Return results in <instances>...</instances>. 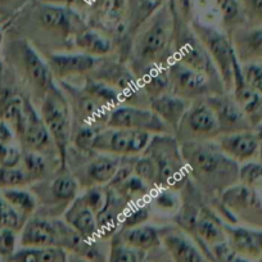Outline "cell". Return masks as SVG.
<instances>
[{"label": "cell", "mask_w": 262, "mask_h": 262, "mask_svg": "<svg viewBox=\"0 0 262 262\" xmlns=\"http://www.w3.org/2000/svg\"><path fill=\"white\" fill-rule=\"evenodd\" d=\"M180 148L190 180L203 195L217 198L239 183V163L224 155L215 140H188Z\"/></svg>", "instance_id": "cell-1"}, {"label": "cell", "mask_w": 262, "mask_h": 262, "mask_svg": "<svg viewBox=\"0 0 262 262\" xmlns=\"http://www.w3.org/2000/svg\"><path fill=\"white\" fill-rule=\"evenodd\" d=\"M173 17L170 3L160 6L148 17L133 39L128 67L138 77L157 67H167L173 59Z\"/></svg>", "instance_id": "cell-2"}, {"label": "cell", "mask_w": 262, "mask_h": 262, "mask_svg": "<svg viewBox=\"0 0 262 262\" xmlns=\"http://www.w3.org/2000/svg\"><path fill=\"white\" fill-rule=\"evenodd\" d=\"M171 12L173 17V58L180 60L190 69L206 75L215 85L219 93H225L220 74L216 69L215 63L211 59L207 49L195 34L190 22L186 21L176 8L173 0H170Z\"/></svg>", "instance_id": "cell-3"}, {"label": "cell", "mask_w": 262, "mask_h": 262, "mask_svg": "<svg viewBox=\"0 0 262 262\" xmlns=\"http://www.w3.org/2000/svg\"><path fill=\"white\" fill-rule=\"evenodd\" d=\"M142 155L155 166L157 188L180 191L190 179L180 143L173 134H153Z\"/></svg>", "instance_id": "cell-4"}, {"label": "cell", "mask_w": 262, "mask_h": 262, "mask_svg": "<svg viewBox=\"0 0 262 262\" xmlns=\"http://www.w3.org/2000/svg\"><path fill=\"white\" fill-rule=\"evenodd\" d=\"M40 116L49 130L59 157V168L67 170L66 160L71 147L72 116L69 100L57 82L49 88L40 102Z\"/></svg>", "instance_id": "cell-5"}, {"label": "cell", "mask_w": 262, "mask_h": 262, "mask_svg": "<svg viewBox=\"0 0 262 262\" xmlns=\"http://www.w3.org/2000/svg\"><path fill=\"white\" fill-rule=\"evenodd\" d=\"M80 185L69 170H60L54 176L31 184V191L36 198L39 216L57 219L63 215L79 195Z\"/></svg>", "instance_id": "cell-6"}, {"label": "cell", "mask_w": 262, "mask_h": 262, "mask_svg": "<svg viewBox=\"0 0 262 262\" xmlns=\"http://www.w3.org/2000/svg\"><path fill=\"white\" fill-rule=\"evenodd\" d=\"M84 239L60 219L31 216L21 229L22 247H59L76 253Z\"/></svg>", "instance_id": "cell-7"}, {"label": "cell", "mask_w": 262, "mask_h": 262, "mask_svg": "<svg viewBox=\"0 0 262 262\" xmlns=\"http://www.w3.org/2000/svg\"><path fill=\"white\" fill-rule=\"evenodd\" d=\"M34 25L39 35L64 48H74V37L88 26L76 9L42 2L34 11Z\"/></svg>", "instance_id": "cell-8"}, {"label": "cell", "mask_w": 262, "mask_h": 262, "mask_svg": "<svg viewBox=\"0 0 262 262\" xmlns=\"http://www.w3.org/2000/svg\"><path fill=\"white\" fill-rule=\"evenodd\" d=\"M88 75L118 90L123 98V104L149 107V99L140 88L137 76L121 59H112L108 55L99 58L97 66Z\"/></svg>", "instance_id": "cell-9"}, {"label": "cell", "mask_w": 262, "mask_h": 262, "mask_svg": "<svg viewBox=\"0 0 262 262\" xmlns=\"http://www.w3.org/2000/svg\"><path fill=\"white\" fill-rule=\"evenodd\" d=\"M12 50L19 74L31 90V95L35 100L41 102L45 93L55 82L47 60L26 39L14 41L12 44Z\"/></svg>", "instance_id": "cell-10"}, {"label": "cell", "mask_w": 262, "mask_h": 262, "mask_svg": "<svg viewBox=\"0 0 262 262\" xmlns=\"http://www.w3.org/2000/svg\"><path fill=\"white\" fill-rule=\"evenodd\" d=\"M190 26L193 27L195 34L207 49L212 62L215 63L225 93H230L233 88V62L235 58V52L230 37L221 30L216 29L212 25L200 21L195 17L190 19Z\"/></svg>", "instance_id": "cell-11"}, {"label": "cell", "mask_w": 262, "mask_h": 262, "mask_svg": "<svg viewBox=\"0 0 262 262\" xmlns=\"http://www.w3.org/2000/svg\"><path fill=\"white\" fill-rule=\"evenodd\" d=\"M152 134L131 128H100L93 143V150L117 157H138L149 143Z\"/></svg>", "instance_id": "cell-12"}, {"label": "cell", "mask_w": 262, "mask_h": 262, "mask_svg": "<svg viewBox=\"0 0 262 262\" xmlns=\"http://www.w3.org/2000/svg\"><path fill=\"white\" fill-rule=\"evenodd\" d=\"M69 100L72 116V126H94L105 127L110 118L111 110L88 94L80 85H75L70 80L57 82Z\"/></svg>", "instance_id": "cell-13"}, {"label": "cell", "mask_w": 262, "mask_h": 262, "mask_svg": "<svg viewBox=\"0 0 262 262\" xmlns=\"http://www.w3.org/2000/svg\"><path fill=\"white\" fill-rule=\"evenodd\" d=\"M77 150V149H76ZM80 166L69 165L67 170L74 175L79 183L80 188L85 186H104L112 180L113 175L117 171L122 157L117 156L104 155V153L95 152H80Z\"/></svg>", "instance_id": "cell-14"}, {"label": "cell", "mask_w": 262, "mask_h": 262, "mask_svg": "<svg viewBox=\"0 0 262 262\" xmlns=\"http://www.w3.org/2000/svg\"><path fill=\"white\" fill-rule=\"evenodd\" d=\"M219 135L217 120L206 100L202 98L190 102L175 133L176 139L180 143L188 140H213Z\"/></svg>", "instance_id": "cell-15"}, {"label": "cell", "mask_w": 262, "mask_h": 262, "mask_svg": "<svg viewBox=\"0 0 262 262\" xmlns=\"http://www.w3.org/2000/svg\"><path fill=\"white\" fill-rule=\"evenodd\" d=\"M167 72L170 93L176 97L193 102L211 94H220L206 75L190 69L175 58L167 64Z\"/></svg>", "instance_id": "cell-16"}, {"label": "cell", "mask_w": 262, "mask_h": 262, "mask_svg": "<svg viewBox=\"0 0 262 262\" xmlns=\"http://www.w3.org/2000/svg\"><path fill=\"white\" fill-rule=\"evenodd\" d=\"M108 127L131 128L149 134H172L165 122L149 107L121 104L111 110Z\"/></svg>", "instance_id": "cell-17"}, {"label": "cell", "mask_w": 262, "mask_h": 262, "mask_svg": "<svg viewBox=\"0 0 262 262\" xmlns=\"http://www.w3.org/2000/svg\"><path fill=\"white\" fill-rule=\"evenodd\" d=\"M44 58L47 60L48 66H49V70L55 82L88 75L97 66L98 60H99L98 57H92V55L84 54V53L80 52L45 53Z\"/></svg>", "instance_id": "cell-18"}, {"label": "cell", "mask_w": 262, "mask_h": 262, "mask_svg": "<svg viewBox=\"0 0 262 262\" xmlns=\"http://www.w3.org/2000/svg\"><path fill=\"white\" fill-rule=\"evenodd\" d=\"M208 107L213 111L215 117L217 120L219 130L221 134H230L236 131L251 130L252 126L248 118L241 110L238 103L234 100L228 93L220 94H211L203 98Z\"/></svg>", "instance_id": "cell-19"}, {"label": "cell", "mask_w": 262, "mask_h": 262, "mask_svg": "<svg viewBox=\"0 0 262 262\" xmlns=\"http://www.w3.org/2000/svg\"><path fill=\"white\" fill-rule=\"evenodd\" d=\"M19 142L24 147V150H31V152H37L40 155L57 156L58 157L57 149H55V145L49 134V130L47 128L41 116L37 112L31 100H30L29 108H27L26 126H25V131Z\"/></svg>", "instance_id": "cell-20"}, {"label": "cell", "mask_w": 262, "mask_h": 262, "mask_svg": "<svg viewBox=\"0 0 262 262\" xmlns=\"http://www.w3.org/2000/svg\"><path fill=\"white\" fill-rule=\"evenodd\" d=\"M104 203L97 212V225L99 238L110 241L121 229V221L128 207V203L111 186L104 185Z\"/></svg>", "instance_id": "cell-21"}, {"label": "cell", "mask_w": 262, "mask_h": 262, "mask_svg": "<svg viewBox=\"0 0 262 262\" xmlns=\"http://www.w3.org/2000/svg\"><path fill=\"white\" fill-rule=\"evenodd\" d=\"M231 93L241 110L248 118L249 123H251L252 128L257 126L258 123L262 122V94L254 92L253 89L247 85L244 81L243 75H242L241 62L238 58H234L233 62V88H231Z\"/></svg>", "instance_id": "cell-22"}, {"label": "cell", "mask_w": 262, "mask_h": 262, "mask_svg": "<svg viewBox=\"0 0 262 262\" xmlns=\"http://www.w3.org/2000/svg\"><path fill=\"white\" fill-rule=\"evenodd\" d=\"M190 236H193L194 242L206 258H208V254H210L208 247L219 242L226 241L224 223L219 219L215 211L211 210L206 205L202 206L200 213L196 216Z\"/></svg>", "instance_id": "cell-23"}, {"label": "cell", "mask_w": 262, "mask_h": 262, "mask_svg": "<svg viewBox=\"0 0 262 262\" xmlns=\"http://www.w3.org/2000/svg\"><path fill=\"white\" fill-rule=\"evenodd\" d=\"M213 140L224 155L238 163L248 162L258 156V139L252 128L230 134H221Z\"/></svg>", "instance_id": "cell-24"}, {"label": "cell", "mask_w": 262, "mask_h": 262, "mask_svg": "<svg viewBox=\"0 0 262 262\" xmlns=\"http://www.w3.org/2000/svg\"><path fill=\"white\" fill-rule=\"evenodd\" d=\"M30 100L13 90H6L0 95V120L11 126L18 139H21L26 126Z\"/></svg>", "instance_id": "cell-25"}, {"label": "cell", "mask_w": 262, "mask_h": 262, "mask_svg": "<svg viewBox=\"0 0 262 262\" xmlns=\"http://www.w3.org/2000/svg\"><path fill=\"white\" fill-rule=\"evenodd\" d=\"M63 220L85 241H94L99 238L95 212L89 206L85 205L79 195L64 211Z\"/></svg>", "instance_id": "cell-26"}, {"label": "cell", "mask_w": 262, "mask_h": 262, "mask_svg": "<svg viewBox=\"0 0 262 262\" xmlns=\"http://www.w3.org/2000/svg\"><path fill=\"white\" fill-rule=\"evenodd\" d=\"M226 242L242 257L257 258L262 254V230L233 226L224 223Z\"/></svg>", "instance_id": "cell-27"}, {"label": "cell", "mask_w": 262, "mask_h": 262, "mask_svg": "<svg viewBox=\"0 0 262 262\" xmlns=\"http://www.w3.org/2000/svg\"><path fill=\"white\" fill-rule=\"evenodd\" d=\"M162 244L173 262H206L205 256L198 246L180 231L165 228Z\"/></svg>", "instance_id": "cell-28"}, {"label": "cell", "mask_w": 262, "mask_h": 262, "mask_svg": "<svg viewBox=\"0 0 262 262\" xmlns=\"http://www.w3.org/2000/svg\"><path fill=\"white\" fill-rule=\"evenodd\" d=\"M190 102L179 98L171 93L149 99V108L167 125L171 133L175 135L184 113L188 110Z\"/></svg>", "instance_id": "cell-29"}, {"label": "cell", "mask_w": 262, "mask_h": 262, "mask_svg": "<svg viewBox=\"0 0 262 262\" xmlns=\"http://www.w3.org/2000/svg\"><path fill=\"white\" fill-rule=\"evenodd\" d=\"M165 228H157L155 225L134 226L130 229H122L117 231L118 238L131 248L139 249V251L148 252L160 248L162 244V234Z\"/></svg>", "instance_id": "cell-30"}, {"label": "cell", "mask_w": 262, "mask_h": 262, "mask_svg": "<svg viewBox=\"0 0 262 262\" xmlns=\"http://www.w3.org/2000/svg\"><path fill=\"white\" fill-rule=\"evenodd\" d=\"M239 62L262 60V27L251 30H235L230 37Z\"/></svg>", "instance_id": "cell-31"}, {"label": "cell", "mask_w": 262, "mask_h": 262, "mask_svg": "<svg viewBox=\"0 0 262 262\" xmlns=\"http://www.w3.org/2000/svg\"><path fill=\"white\" fill-rule=\"evenodd\" d=\"M74 48L80 53L92 57H107L113 50V41L107 34L86 26L82 29L72 42Z\"/></svg>", "instance_id": "cell-32"}, {"label": "cell", "mask_w": 262, "mask_h": 262, "mask_svg": "<svg viewBox=\"0 0 262 262\" xmlns=\"http://www.w3.org/2000/svg\"><path fill=\"white\" fill-rule=\"evenodd\" d=\"M67 253L59 247H22L9 262H67Z\"/></svg>", "instance_id": "cell-33"}, {"label": "cell", "mask_w": 262, "mask_h": 262, "mask_svg": "<svg viewBox=\"0 0 262 262\" xmlns=\"http://www.w3.org/2000/svg\"><path fill=\"white\" fill-rule=\"evenodd\" d=\"M82 77V84L80 86L92 95L93 98L102 103L110 110L118 107V105L123 104V98L118 90L108 85L107 82L100 81V80L94 79V77L89 76V75H84Z\"/></svg>", "instance_id": "cell-34"}, {"label": "cell", "mask_w": 262, "mask_h": 262, "mask_svg": "<svg viewBox=\"0 0 262 262\" xmlns=\"http://www.w3.org/2000/svg\"><path fill=\"white\" fill-rule=\"evenodd\" d=\"M138 81L148 99L170 93V77H168L167 67L148 70L138 77Z\"/></svg>", "instance_id": "cell-35"}, {"label": "cell", "mask_w": 262, "mask_h": 262, "mask_svg": "<svg viewBox=\"0 0 262 262\" xmlns=\"http://www.w3.org/2000/svg\"><path fill=\"white\" fill-rule=\"evenodd\" d=\"M0 193L8 201L9 205L19 213L25 223L36 212L37 202L31 190H26L22 188H11L2 189Z\"/></svg>", "instance_id": "cell-36"}, {"label": "cell", "mask_w": 262, "mask_h": 262, "mask_svg": "<svg viewBox=\"0 0 262 262\" xmlns=\"http://www.w3.org/2000/svg\"><path fill=\"white\" fill-rule=\"evenodd\" d=\"M113 189L122 196L128 205L149 201L150 195H152L153 191L156 190L153 186H150L149 184L145 183L143 179H140L139 176H137L135 173H133V175H131L130 178L126 179L122 184H120V185L116 186V188Z\"/></svg>", "instance_id": "cell-37"}, {"label": "cell", "mask_w": 262, "mask_h": 262, "mask_svg": "<svg viewBox=\"0 0 262 262\" xmlns=\"http://www.w3.org/2000/svg\"><path fill=\"white\" fill-rule=\"evenodd\" d=\"M21 162L24 163V170L26 171L29 178L31 179V183L44 180L52 175L50 172L49 163L44 155H40L37 152L31 150H22Z\"/></svg>", "instance_id": "cell-38"}, {"label": "cell", "mask_w": 262, "mask_h": 262, "mask_svg": "<svg viewBox=\"0 0 262 262\" xmlns=\"http://www.w3.org/2000/svg\"><path fill=\"white\" fill-rule=\"evenodd\" d=\"M215 4L223 19L225 34L231 37L238 25L243 21L241 4L238 0H215Z\"/></svg>", "instance_id": "cell-39"}, {"label": "cell", "mask_w": 262, "mask_h": 262, "mask_svg": "<svg viewBox=\"0 0 262 262\" xmlns=\"http://www.w3.org/2000/svg\"><path fill=\"white\" fill-rule=\"evenodd\" d=\"M111 247L107 262H143L145 252L131 248L122 243L117 234L110 239Z\"/></svg>", "instance_id": "cell-40"}, {"label": "cell", "mask_w": 262, "mask_h": 262, "mask_svg": "<svg viewBox=\"0 0 262 262\" xmlns=\"http://www.w3.org/2000/svg\"><path fill=\"white\" fill-rule=\"evenodd\" d=\"M150 216H152V206H150L149 201L128 205L122 221H121L120 230L143 225L149 220Z\"/></svg>", "instance_id": "cell-41"}, {"label": "cell", "mask_w": 262, "mask_h": 262, "mask_svg": "<svg viewBox=\"0 0 262 262\" xmlns=\"http://www.w3.org/2000/svg\"><path fill=\"white\" fill-rule=\"evenodd\" d=\"M103 127H94V126H72L71 135V145H74L75 149L80 152H90L93 150V143L98 131Z\"/></svg>", "instance_id": "cell-42"}, {"label": "cell", "mask_w": 262, "mask_h": 262, "mask_svg": "<svg viewBox=\"0 0 262 262\" xmlns=\"http://www.w3.org/2000/svg\"><path fill=\"white\" fill-rule=\"evenodd\" d=\"M31 179L19 167H0V189L24 188L31 185Z\"/></svg>", "instance_id": "cell-43"}, {"label": "cell", "mask_w": 262, "mask_h": 262, "mask_svg": "<svg viewBox=\"0 0 262 262\" xmlns=\"http://www.w3.org/2000/svg\"><path fill=\"white\" fill-rule=\"evenodd\" d=\"M24 225V219L19 216V213L9 205L8 201L0 193V228H8L12 230L21 231Z\"/></svg>", "instance_id": "cell-44"}, {"label": "cell", "mask_w": 262, "mask_h": 262, "mask_svg": "<svg viewBox=\"0 0 262 262\" xmlns=\"http://www.w3.org/2000/svg\"><path fill=\"white\" fill-rule=\"evenodd\" d=\"M208 259L211 262H246V259L239 256L226 241L212 244L208 247Z\"/></svg>", "instance_id": "cell-45"}, {"label": "cell", "mask_w": 262, "mask_h": 262, "mask_svg": "<svg viewBox=\"0 0 262 262\" xmlns=\"http://www.w3.org/2000/svg\"><path fill=\"white\" fill-rule=\"evenodd\" d=\"M176 193L178 191L171 190V189H156L150 195V206H155L161 211H173L179 207V200Z\"/></svg>", "instance_id": "cell-46"}, {"label": "cell", "mask_w": 262, "mask_h": 262, "mask_svg": "<svg viewBox=\"0 0 262 262\" xmlns=\"http://www.w3.org/2000/svg\"><path fill=\"white\" fill-rule=\"evenodd\" d=\"M134 173L139 176L140 179L153 186L155 189L157 188V175H156V168L153 166L152 161L144 155H140L135 157L134 161Z\"/></svg>", "instance_id": "cell-47"}, {"label": "cell", "mask_w": 262, "mask_h": 262, "mask_svg": "<svg viewBox=\"0 0 262 262\" xmlns=\"http://www.w3.org/2000/svg\"><path fill=\"white\" fill-rule=\"evenodd\" d=\"M241 69L247 85L254 92L262 94V66L254 62H246L244 64L241 63Z\"/></svg>", "instance_id": "cell-48"}, {"label": "cell", "mask_w": 262, "mask_h": 262, "mask_svg": "<svg viewBox=\"0 0 262 262\" xmlns=\"http://www.w3.org/2000/svg\"><path fill=\"white\" fill-rule=\"evenodd\" d=\"M262 180V161L254 162L248 161L239 166V183L247 186H252Z\"/></svg>", "instance_id": "cell-49"}, {"label": "cell", "mask_w": 262, "mask_h": 262, "mask_svg": "<svg viewBox=\"0 0 262 262\" xmlns=\"http://www.w3.org/2000/svg\"><path fill=\"white\" fill-rule=\"evenodd\" d=\"M17 231L3 228L0 230V258L9 262L11 257L16 252Z\"/></svg>", "instance_id": "cell-50"}, {"label": "cell", "mask_w": 262, "mask_h": 262, "mask_svg": "<svg viewBox=\"0 0 262 262\" xmlns=\"http://www.w3.org/2000/svg\"><path fill=\"white\" fill-rule=\"evenodd\" d=\"M21 158L22 150L0 142V167H16Z\"/></svg>", "instance_id": "cell-51"}, {"label": "cell", "mask_w": 262, "mask_h": 262, "mask_svg": "<svg viewBox=\"0 0 262 262\" xmlns=\"http://www.w3.org/2000/svg\"><path fill=\"white\" fill-rule=\"evenodd\" d=\"M173 3H175L176 8H178L179 13H180L186 21L190 22V19L193 18L195 0H173Z\"/></svg>", "instance_id": "cell-52"}, {"label": "cell", "mask_w": 262, "mask_h": 262, "mask_svg": "<svg viewBox=\"0 0 262 262\" xmlns=\"http://www.w3.org/2000/svg\"><path fill=\"white\" fill-rule=\"evenodd\" d=\"M243 3L249 16L262 21V0H243Z\"/></svg>", "instance_id": "cell-53"}, {"label": "cell", "mask_w": 262, "mask_h": 262, "mask_svg": "<svg viewBox=\"0 0 262 262\" xmlns=\"http://www.w3.org/2000/svg\"><path fill=\"white\" fill-rule=\"evenodd\" d=\"M42 3H49L55 4V6H62V7H69V8H80V7H85L90 4L93 0H39Z\"/></svg>", "instance_id": "cell-54"}, {"label": "cell", "mask_w": 262, "mask_h": 262, "mask_svg": "<svg viewBox=\"0 0 262 262\" xmlns=\"http://www.w3.org/2000/svg\"><path fill=\"white\" fill-rule=\"evenodd\" d=\"M13 139V130L6 121L0 120V142L9 144Z\"/></svg>", "instance_id": "cell-55"}, {"label": "cell", "mask_w": 262, "mask_h": 262, "mask_svg": "<svg viewBox=\"0 0 262 262\" xmlns=\"http://www.w3.org/2000/svg\"><path fill=\"white\" fill-rule=\"evenodd\" d=\"M254 134H256L257 139H258V145H259V149H258V156H259V160L262 161V122L258 123L257 126H254Z\"/></svg>", "instance_id": "cell-56"}, {"label": "cell", "mask_w": 262, "mask_h": 262, "mask_svg": "<svg viewBox=\"0 0 262 262\" xmlns=\"http://www.w3.org/2000/svg\"><path fill=\"white\" fill-rule=\"evenodd\" d=\"M67 262H89V261L85 259L84 257L79 256V254L69 252V253H67Z\"/></svg>", "instance_id": "cell-57"}, {"label": "cell", "mask_w": 262, "mask_h": 262, "mask_svg": "<svg viewBox=\"0 0 262 262\" xmlns=\"http://www.w3.org/2000/svg\"><path fill=\"white\" fill-rule=\"evenodd\" d=\"M149 2H150V3H152L155 7H160V6H162L163 3H165L166 0H149Z\"/></svg>", "instance_id": "cell-58"}, {"label": "cell", "mask_w": 262, "mask_h": 262, "mask_svg": "<svg viewBox=\"0 0 262 262\" xmlns=\"http://www.w3.org/2000/svg\"><path fill=\"white\" fill-rule=\"evenodd\" d=\"M3 71H4L3 62H2V59H0V81H2V77H3Z\"/></svg>", "instance_id": "cell-59"}, {"label": "cell", "mask_w": 262, "mask_h": 262, "mask_svg": "<svg viewBox=\"0 0 262 262\" xmlns=\"http://www.w3.org/2000/svg\"><path fill=\"white\" fill-rule=\"evenodd\" d=\"M2 42H3V32L0 30V47H2Z\"/></svg>", "instance_id": "cell-60"}, {"label": "cell", "mask_w": 262, "mask_h": 262, "mask_svg": "<svg viewBox=\"0 0 262 262\" xmlns=\"http://www.w3.org/2000/svg\"><path fill=\"white\" fill-rule=\"evenodd\" d=\"M2 3H4V2H11V0H0Z\"/></svg>", "instance_id": "cell-61"}, {"label": "cell", "mask_w": 262, "mask_h": 262, "mask_svg": "<svg viewBox=\"0 0 262 262\" xmlns=\"http://www.w3.org/2000/svg\"><path fill=\"white\" fill-rule=\"evenodd\" d=\"M0 262H6V261H3V259H2V258H0Z\"/></svg>", "instance_id": "cell-62"}, {"label": "cell", "mask_w": 262, "mask_h": 262, "mask_svg": "<svg viewBox=\"0 0 262 262\" xmlns=\"http://www.w3.org/2000/svg\"><path fill=\"white\" fill-rule=\"evenodd\" d=\"M246 262H247V261H246Z\"/></svg>", "instance_id": "cell-63"}]
</instances>
